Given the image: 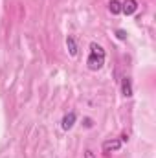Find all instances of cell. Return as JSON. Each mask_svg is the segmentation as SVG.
<instances>
[{
    "instance_id": "cell-9",
    "label": "cell",
    "mask_w": 156,
    "mask_h": 158,
    "mask_svg": "<svg viewBox=\"0 0 156 158\" xmlns=\"http://www.w3.org/2000/svg\"><path fill=\"white\" fill-rule=\"evenodd\" d=\"M84 158H96V155H94L90 149H86V151H84Z\"/></svg>"
},
{
    "instance_id": "cell-7",
    "label": "cell",
    "mask_w": 156,
    "mask_h": 158,
    "mask_svg": "<svg viewBox=\"0 0 156 158\" xmlns=\"http://www.w3.org/2000/svg\"><path fill=\"white\" fill-rule=\"evenodd\" d=\"M109 11H110L112 15H119V13H121V2L110 0V2H109Z\"/></svg>"
},
{
    "instance_id": "cell-6",
    "label": "cell",
    "mask_w": 156,
    "mask_h": 158,
    "mask_svg": "<svg viewBox=\"0 0 156 158\" xmlns=\"http://www.w3.org/2000/svg\"><path fill=\"white\" fill-rule=\"evenodd\" d=\"M66 48H68V53H70L72 57L77 55V42H76V39H74L72 35L66 37Z\"/></svg>"
},
{
    "instance_id": "cell-4",
    "label": "cell",
    "mask_w": 156,
    "mask_h": 158,
    "mask_svg": "<svg viewBox=\"0 0 156 158\" xmlns=\"http://www.w3.org/2000/svg\"><path fill=\"white\" fill-rule=\"evenodd\" d=\"M76 119H77L76 112H68V114L63 118V121H61V127H63L64 131H70V129L76 125Z\"/></svg>"
},
{
    "instance_id": "cell-2",
    "label": "cell",
    "mask_w": 156,
    "mask_h": 158,
    "mask_svg": "<svg viewBox=\"0 0 156 158\" xmlns=\"http://www.w3.org/2000/svg\"><path fill=\"white\" fill-rule=\"evenodd\" d=\"M121 140H117V138H112V140H105L103 142V145H101V151H103V155L105 156H109L110 153H116L121 149Z\"/></svg>"
},
{
    "instance_id": "cell-3",
    "label": "cell",
    "mask_w": 156,
    "mask_h": 158,
    "mask_svg": "<svg viewBox=\"0 0 156 158\" xmlns=\"http://www.w3.org/2000/svg\"><path fill=\"white\" fill-rule=\"evenodd\" d=\"M136 9H138V2L136 0H125L121 4V13H125V15H134Z\"/></svg>"
},
{
    "instance_id": "cell-5",
    "label": "cell",
    "mask_w": 156,
    "mask_h": 158,
    "mask_svg": "<svg viewBox=\"0 0 156 158\" xmlns=\"http://www.w3.org/2000/svg\"><path fill=\"white\" fill-rule=\"evenodd\" d=\"M121 94L125 98H130L132 96V81H130V77H127V76L121 79Z\"/></svg>"
},
{
    "instance_id": "cell-10",
    "label": "cell",
    "mask_w": 156,
    "mask_h": 158,
    "mask_svg": "<svg viewBox=\"0 0 156 158\" xmlns=\"http://www.w3.org/2000/svg\"><path fill=\"white\" fill-rule=\"evenodd\" d=\"M92 125H94V123H92V119H90V118H84V127H88V129H90Z\"/></svg>"
},
{
    "instance_id": "cell-1",
    "label": "cell",
    "mask_w": 156,
    "mask_h": 158,
    "mask_svg": "<svg viewBox=\"0 0 156 158\" xmlns=\"http://www.w3.org/2000/svg\"><path fill=\"white\" fill-rule=\"evenodd\" d=\"M103 64H105V50H103V46H99L97 42H90V53H88V59H86L88 70L97 72V70L103 68Z\"/></svg>"
},
{
    "instance_id": "cell-8",
    "label": "cell",
    "mask_w": 156,
    "mask_h": 158,
    "mask_svg": "<svg viewBox=\"0 0 156 158\" xmlns=\"http://www.w3.org/2000/svg\"><path fill=\"white\" fill-rule=\"evenodd\" d=\"M116 37L119 40H127V31L125 30H116Z\"/></svg>"
}]
</instances>
